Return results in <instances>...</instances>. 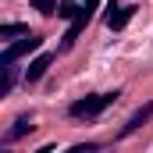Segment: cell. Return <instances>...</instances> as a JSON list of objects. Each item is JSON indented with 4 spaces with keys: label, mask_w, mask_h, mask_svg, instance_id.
<instances>
[{
    "label": "cell",
    "mask_w": 153,
    "mask_h": 153,
    "mask_svg": "<svg viewBox=\"0 0 153 153\" xmlns=\"http://www.w3.org/2000/svg\"><path fill=\"white\" fill-rule=\"evenodd\" d=\"M121 93H96V96H82V100H75L71 107H68V114L71 117H85V121H93V117H100L111 103H114Z\"/></svg>",
    "instance_id": "obj_1"
},
{
    "label": "cell",
    "mask_w": 153,
    "mask_h": 153,
    "mask_svg": "<svg viewBox=\"0 0 153 153\" xmlns=\"http://www.w3.org/2000/svg\"><path fill=\"white\" fill-rule=\"evenodd\" d=\"M39 46H43V39L32 36V32H29V36H22V39H14V43H7V50L0 53V68H4V64H14V61H18V57H25V53H36Z\"/></svg>",
    "instance_id": "obj_2"
},
{
    "label": "cell",
    "mask_w": 153,
    "mask_h": 153,
    "mask_svg": "<svg viewBox=\"0 0 153 153\" xmlns=\"http://www.w3.org/2000/svg\"><path fill=\"white\" fill-rule=\"evenodd\" d=\"M135 11H139V7H132V4H128V7H117L114 0H111V4H107V18H103V22H107V29H125V25H128V22H132V14H135Z\"/></svg>",
    "instance_id": "obj_3"
},
{
    "label": "cell",
    "mask_w": 153,
    "mask_h": 153,
    "mask_svg": "<svg viewBox=\"0 0 153 153\" xmlns=\"http://www.w3.org/2000/svg\"><path fill=\"white\" fill-rule=\"evenodd\" d=\"M150 117H153V103H146V107H139L135 114L128 117V125H125V128L117 132V139H128V135H132V132H139V128H143V125H146Z\"/></svg>",
    "instance_id": "obj_4"
},
{
    "label": "cell",
    "mask_w": 153,
    "mask_h": 153,
    "mask_svg": "<svg viewBox=\"0 0 153 153\" xmlns=\"http://www.w3.org/2000/svg\"><path fill=\"white\" fill-rule=\"evenodd\" d=\"M53 64V53H39L29 61V68H25V82H39V78L46 75V68Z\"/></svg>",
    "instance_id": "obj_5"
},
{
    "label": "cell",
    "mask_w": 153,
    "mask_h": 153,
    "mask_svg": "<svg viewBox=\"0 0 153 153\" xmlns=\"http://www.w3.org/2000/svg\"><path fill=\"white\" fill-rule=\"evenodd\" d=\"M32 128H36V125H32V117H29V114H22L18 121H14V125H11V128H7V139L14 143V139H22V135H29Z\"/></svg>",
    "instance_id": "obj_6"
},
{
    "label": "cell",
    "mask_w": 153,
    "mask_h": 153,
    "mask_svg": "<svg viewBox=\"0 0 153 153\" xmlns=\"http://www.w3.org/2000/svg\"><path fill=\"white\" fill-rule=\"evenodd\" d=\"M18 36H29V25H22V22H7V25H0V39L14 43Z\"/></svg>",
    "instance_id": "obj_7"
},
{
    "label": "cell",
    "mask_w": 153,
    "mask_h": 153,
    "mask_svg": "<svg viewBox=\"0 0 153 153\" xmlns=\"http://www.w3.org/2000/svg\"><path fill=\"white\" fill-rule=\"evenodd\" d=\"M0 71H4V82H0V96H7V93L14 89V78H18V71H14V64H4Z\"/></svg>",
    "instance_id": "obj_8"
},
{
    "label": "cell",
    "mask_w": 153,
    "mask_h": 153,
    "mask_svg": "<svg viewBox=\"0 0 153 153\" xmlns=\"http://www.w3.org/2000/svg\"><path fill=\"white\" fill-rule=\"evenodd\" d=\"M32 7H36L39 14H46V18H53L57 14V0H29Z\"/></svg>",
    "instance_id": "obj_9"
},
{
    "label": "cell",
    "mask_w": 153,
    "mask_h": 153,
    "mask_svg": "<svg viewBox=\"0 0 153 153\" xmlns=\"http://www.w3.org/2000/svg\"><path fill=\"white\" fill-rule=\"evenodd\" d=\"M61 4H71V7H100V0H61Z\"/></svg>",
    "instance_id": "obj_10"
}]
</instances>
